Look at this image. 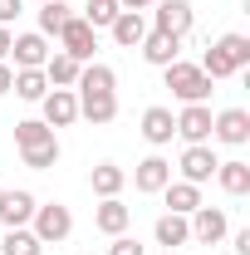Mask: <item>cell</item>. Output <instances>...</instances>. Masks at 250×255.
I'll use <instances>...</instances> for the list:
<instances>
[{
	"label": "cell",
	"mask_w": 250,
	"mask_h": 255,
	"mask_svg": "<svg viewBox=\"0 0 250 255\" xmlns=\"http://www.w3.org/2000/svg\"><path fill=\"white\" fill-rule=\"evenodd\" d=\"M250 69V34L241 30H231V34H221L216 44L201 54V74L216 84V79H236V74H246Z\"/></svg>",
	"instance_id": "6da1fadb"
},
{
	"label": "cell",
	"mask_w": 250,
	"mask_h": 255,
	"mask_svg": "<svg viewBox=\"0 0 250 255\" xmlns=\"http://www.w3.org/2000/svg\"><path fill=\"white\" fill-rule=\"evenodd\" d=\"M162 79H167V89H172L177 103H211V79L201 74V64L177 59V64L162 69Z\"/></svg>",
	"instance_id": "7a4b0ae2"
},
{
	"label": "cell",
	"mask_w": 250,
	"mask_h": 255,
	"mask_svg": "<svg viewBox=\"0 0 250 255\" xmlns=\"http://www.w3.org/2000/svg\"><path fill=\"white\" fill-rule=\"evenodd\" d=\"M30 231L39 236V246H59V241L74 236V211L64 201H39L30 216Z\"/></svg>",
	"instance_id": "3957f363"
},
{
	"label": "cell",
	"mask_w": 250,
	"mask_h": 255,
	"mask_svg": "<svg viewBox=\"0 0 250 255\" xmlns=\"http://www.w3.org/2000/svg\"><path fill=\"white\" fill-rule=\"evenodd\" d=\"M216 147L211 142H191V147H182V162H177V172H182V182H191V187H206L211 177H216Z\"/></svg>",
	"instance_id": "277c9868"
},
{
	"label": "cell",
	"mask_w": 250,
	"mask_h": 255,
	"mask_svg": "<svg viewBox=\"0 0 250 255\" xmlns=\"http://www.w3.org/2000/svg\"><path fill=\"white\" fill-rule=\"evenodd\" d=\"M187 226H191V246H221L231 236V216L221 206H196L187 216Z\"/></svg>",
	"instance_id": "5b68a950"
},
{
	"label": "cell",
	"mask_w": 250,
	"mask_h": 255,
	"mask_svg": "<svg viewBox=\"0 0 250 255\" xmlns=\"http://www.w3.org/2000/svg\"><path fill=\"white\" fill-rule=\"evenodd\" d=\"M191 25H196V10H191V0H157L152 25H147V30H162V34H177V39H187Z\"/></svg>",
	"instance_id": "8992f818"
},
{
	"label": "cell",
	"mask_w": 250,
	"mask_h": 255,
	"mask_svg": "<svg viewBox=\"0 0 250 255\" xmlns=\"http://www.w3.org/2000/svg\"><path fill=\"white\" fill-rule=\"evenodd\" d=\"M54 39H59L54 49L74 54L79 64H89V59H94V49H98V30H94V25H84V15H69V25H64Z\"/></svg>",
	"instance_id": "52a82bcc"
},
{
	"label": "cell",
	"mask_w": 250,
	"mask_h": 255,
	"mask_svg": "<svg viewBox=\"0 0 250 255\" xmlns=\"http://www.w3.org/2000/svg\"><path fill=\"white\" fill-rule=\"evenodd\" d=\"M39 123H49V128L79 123V94L74 89H49V94L39 98Z\"/></svg>",
	"instance_id": "ba28073f"
},
{
	"label": "cell",
	"mask_w": 250,
	"mask_h": 255,
	"mask_svg": "<svg viewBox=\"0 0 250 255\" xmlns=\"http://www.w3.org/2000/svg\"><path fill=\"white\" fill-rule=\"evenodd\" d=\"M211 137L226 142V147H246L250 142V113L246 108H221V113H211Z\"/></svg>",
	"instance_id": "9c48e42d"
},
{
	"label": "cell",
	"mask_w": 250,
	"mask_h": 255,
	"mask_svg": "<svg viewBox=\"0 0 250 255\" xmlns=\"http://www.w3.org/2000/svg\"><path fill=\"white\" fill-rule=\"evenodd\" d=\"M49 54H54V49H49V39H44L39 30H25V34L10 39V59H15L10 69H44Z\"/></svg>",
	"instance_id": "30bf717a"
},
{
	"label": "cell",
	"mask_w": 250,
	"mask_h": 255,
	"mask_svg": "<svg viewBox=\"0 0 250 255\" xmlns=\"http://www.w3.org/2000/svg\"><path fill=\"white\" fill-rule=\"evenodd\" d=\"M177 137L182 142H211V103H182L177 113Z\"/></svg>",
	"instance_id": "8fae6325"
},
{
	"label": "cell",
	"mask_w": 250,
	"mask_h": 255,
	"mask_svg": "<svg viewBox=\"0 0 250 255\" xmlns=\"http://www.w3.org/2000/svg\"><path fill=\"white\" fill-rule=\"evenodd\" d=\"M167 182H172V162L162 157V152H152V157H142L132 167V187L142 191V196H157Z\"/></svg>",
	"instance_id": "7c38bea8"
},
{
	"label": "cell",
	"mask_w": 250,
	"mask_h": 255,
	"mask_svg": "<svg viewBox=\"0 0 250 255\" xmlns=\"http://www.w3.org/2000/svg\"><path fill=\"white\" fill-rule=\"evenodd\" d=\"M142 137H147L152 147H167V142L177 137V113H172L167 103H152V108H142Z\"/></svg>",
	"instance_id": "4fadbf2b"
},
{
	"label": "cell",
	"mask_w": 250,
	"mask_h": 255,
	"mask_svg": "<svg viewBox=\"0 0 250 255\" xmlns=\"http://www.w3.org/2000/svg\"><path fill=\"white\" fill-rule=\"evenodd\" d=\"M137 49H142V59L152 64V69H167V64L182 59V39H177V34H162V30H147Z\"/></svg>",
	"instance_id": "5bb4252c"
},
{
	"label": "cell",
	"mask_w": 250,
	"mask_h": 255,
	"mask_svg": "<svg viewBox=\"0 0 250 255\" xmlns=\"http://www.w3.org/2000/svg\"><path fill=\"white\" fill-rule=\"evenodd\" d=\"M34 191H25V187H15V191H5L0 196V226L5 231H15V226H30V216H34Z\"/></svg>",
	"instance_id": "9a60e30c"
},
{
	"label": "cell",
	"mask_w": 250,
	"mask_h": 255,
	"mask_svg": "<svg viewBox=\"0 0 250 255\" xmlns=\"http://www.w3.org/2000/svg\"><path fill=\"white\" fill-rule=\"evenodd\" d=\"M108 34H113L118 49H137L142 34H147V15H142V10H118V20L108 25Z\"/></svg>",
	"instance_id": "2e32d148"
},
{
	"label": "cell",
	"mask_w": 250,
	"mask_h": 255,
	"mask_svg": "<svg viewBox=\"0 0 250 255\" xmlns=\"http://www.w3.org/2000/svg\"><path fill=\"white\" fill-rule=\"evenodd\" d=\"M157 196L167 201V211H172V216H191L196 206H206V201H201V187H191V182H182V177H177V182H167Z\"/></svg>",
	"instance_id": "e0dca14e"
},
{
	"label": "cell",
	"mask_w": 250,
	"mask_h": 255,
	"mask_svg": "<svg viewBox=\"0 0 250 255\" xmlns=\"http://www.w3.org/2000/svg\"><path fill=\"white\" fill-rule=\"evenodd\" d=\"M94 226L103 231V236H123L127 226H132V206H123L118 196H103L94 211Z\"/></svg>",
	"instance_id": "ac0fdd59"
},
{
	"label": "cell",
	"mask_w": 250,
	"mask_h": 255,
	"mask_svg": "<svg viewBox=\"0 0 250 255\" xmlns=\"http://www.w3.org/2000/svg\"><path fill=\"white\" fill-rule=\"evenodd\" d=\"M74 94H118V74L108 69V64L89 59L79 69V84H74Z\"/></svg>",
	"instance_id": "d6986e66"
},
{
	"label": "cell",
	"mask_w": 250,
	"mask_h": 255,
	"mask_svg": "<svg viewBox=\"0 0 250 255\" xmlns=\"http://www.w3.org/2000/svg\"><path fill=\"white\" fill-rule=\"evenodd\" d=\"M79 118H89L94 128H108L118 118V94H79Z\"/></svg>",
	"instance_id": "ffe728a7"
},
{
	"label": "cell",
	"mask_w": 250,
	"mask_h": 255,
	"mask_svg": "<svg viewBox=\"0 0 250 255\" xmlns=\"http://www.w3.org/2000/svg\"><path fill=\"white\" fill-rule=\"evenodd\" d=\"M152 241L157 246H167V251H182V246H191V226H187V216H157V226H152Z\"/></svg>",
	"instance_id": "44dd1931"
},
{
	"label": "cell",
	"mask_w": 250,
	"mask_h": 255,
	"mask_svg": "<svg viewBox=\"0 0 250 255\" xmlns=\"http://www.w3.org/2000/svg\"><path fill=\"white\" fill-rule=\"evenodd\" d=\"M79 69H84V64L74 59V54L54 49V54L44 59V79H49V89H74V84H79Z\"/></svg>",
	"instance_id": "7402d4cb"
},
{
	"label": "cell",
	"mask_w": 250,
	"mask_h": 255,
	"mask_svg": "<svg viewBox=\"0 0 250 255\" xmlns=\"http://www.w3.org/2000/svg\"><path fill=\"white\" fill-rule=\"evenodd\" d=\"M89 187H94L98 201H103V196H118V191L127 187V172L118 167V162H98L94 172H89Z\"/></svg>",
	"instance_id": "603a6c76"
},
{
	"label": "cell",
	"mask_w": 250,
	"mask_h": 255,
	"mask_svg": "<svg viewBox=\"0 0 250 255\" xmlns=\"http://www.w3.org/2000/svg\"><path fill=\"white\" fill-rule=\"evenodd\" d=\"M49 142H59L49 123H39V118H25V123H15V147H20V152H34V147H49Z\"/></svg>",
	"instance_id": "cb8c5ba5"
},
{
	"label": "cell",
	"mask_w": 250,
	"mask_h": 255,
	"mask_svg": "<svg viewBox=\"0 0 250 255\" xmlns=\"http://www.w3.org/2000/svg\"><path fill=\"white\" fill-rule=\"evenodd\" d=\"M216 182H221L226 196H246V191H250V162H241V157L221 162V167H216Z\"/></svg>",
	"instance_id": "d4e9b609"
},
{
	"label": "cell",
	"mask_w": 250,
	"mask_h": 255,
	"mask_svg": "<svg viewBox=\"0 0 250 255\" xmlns=\"http://www.w3.org/2000/svg\"><path fill=\"white\" fill-rule=\"evenodd\" d=\"M10 94L25 98V103H39V98L49 94V79H44V69H15V84H10Z\"/></svg>",
	"instance_id": "484cf974"
},
{
	"label": "cell",
	"mask_w": 250,
	"mask_h": 255,
	"mask_svg": "<svg viewBox=\"0 0 250 255\" xmlns=\"http://www.w3.org/2000/svg\"><path fill=\"white\" fill-rule=\"evenodd\" d=\"M0 255H44V246H39V236H34L30 226H15V231H5Z\"/></svg>",
	"instance_id": "4316f807"
},
{
	"label": "cell",
	"mask_w": 250,
	"mask_h": 255,
	"mask_svg": "<svg viewBox=\"0 0 250 255\" xmlns=\"http://www.w3.org/2000/svg\"><path fill=\"white\" fill-rule=\"evenodd\" d=\"M69 15H74V10H69L64 0H44V5H39V34H44V39H54V34L69 25Z\"/></svg>",
	"instance_id": "83f0119b"
},
{
	"label": "cell",
	"mask_w": 250,
	"mask_h": 255,
	"mask_svg": "<svg viewBox=\"0 0 250 255\" xmlns=\"http://www.w3.org/2000/svg\"><path fill=\"white\" fill-rule=\"evenodd\" d=\"M118 10H123L118 0H89V5H84V25H94V30H108V25L118 20Z\"/></svg>",
	"instance_id": "f1b7e54d"
},
{
	"label": "cell",
	"mask_w": 250,
	"mask_h": 255,
	"mask_svg": "<svg viewBox=\"0 0 250 255\" xmlns=\"http://www.w3.org/2000/svg\"><path fill=\"white\" fill-rule=\"evenodd\" d=\"M59 142H49V147H34V152H20V162H25V167H30V172H49V167H54V162H59Z\"/></svg>",
	"instance_id": "f546056e"
},
{
	"label": "cell",
	"mask_w": 250,
	"mask_h": 255,
	"mask_svg": "<svg viewBox=\"0 0 250 255\" xmlns=\"http://www.w3.org/2000/svg\"><path fill=\"white\" fill-rule=\"evenodd\" d=\"M108 255H147V246L123 231V236H108Z\"/></svg>",
	"instance_id": "4dcf8cb0"
},
{
	"label": "cell",
	"mask_w": 250,
	"mask_h": 255,
	"mask_svg": "<svg viewBox=\"0 0 250 255\" xmlns=\"http://www.w3.org/2000/svg\"><path fill=\"white\" fill-rule=\"evenodd\" d=\"M20 10H25V0H0V25L10 30V25L20 20Z\"/></svg>",
	"instance_id": "1f68e13d"
},
{
	"label": "cell",
	"mask_w": 250,
	"mask_h": 255,
	"mask_svg": "<svg viewBox=\"0 0 250 255\" xmlns=\"http://www.w3.org/2000/svg\"><path fill=\"white\" fill-rule=\"evenodd\" d=\"M231 255H250V231H236L231 236Z\"/></svg>",
	"instance_id": "d6a6232c"
},
{
	"label": "cell",
	"mask_w": 250,
	"mask_h": 255,
	"mask_svg": "<svg viewBox=\"0 0 250 255\" xmlns=\"http://www.w3.org/2000/svg\"><path fill=\"white\" fill-rule=\"evenodd\" d=\"M10 84H15V69H10V64H0V98L10 94Z\"/></svg>",
	"instance_id": "836d02e7"
},
{
	"label": "cell",
	"mask_w": 250,
	"mask_h": 255,
	"mask_svg": "<svg viewBox=\"0 0 250 255\" xmlns=\"http://www.w3.org/2000/svg\"><path fill=\"white\" fill-rule=\"evenodd\" d=\"M10 39H15V30H5V25H0V64L10 59Z\"/></svg>",
	"instance_id": "e575fe53"
},
{
	"label": "cell",
	"mask_w": 250,
	"mask_h": 255,
	"mask_svg": "<svg viewBox=\"0 0 250 255\" xmlns=\"http://www.w3.org/2000/svg\"><path fill=\"white\" fill-rule=\"evenodd\" d=\"M123 10H147V5H157V0H118Z\"/></svg>",
	"instance_id": "d590c367"
},
{
	"label": "cell",
	"mask_w": 250,
	"mask_h": 255,
	"mask_svg": "<svg viewBox=\"0 0 250 255\" xmlns=\"http://www.w3.org/2000/svg\"><path fill=\"white\" fill-rule=\"evenodd\" d=\"M34 5H44V0H34Z\"/></svg>",
	"instance_id": "8d00e7d4"
},
{
	"label": "cell",
	"mask_w": 250,
	"mask_h": 255,
	"mask_svg": "<svg viewBox=\"0 0 250 255\" xmlns=\"http://www.w3.org/2000/svg\"><path fill=\"white\" fill-rule=\"evenodd\" d=\"M0 196H5V187H0Z\"/></svg>",
	"instance_id": "74e56055"
},
{
	"label": "cell",
	"mask_w": 250,
	"mask_h": 255,
	"mask_svg": "<svg viewBox=\"0 0 250 255\" xmlns=\"http://www.w3.org/2000/svg\"><path fill=\"white\" fill-rule=\"evenodd\" d=\"M221 255H231V251H221Z\"/></svg>",
	"instance_id": "f35d334b"
}]
</instances>
